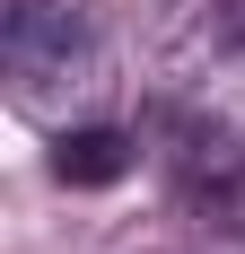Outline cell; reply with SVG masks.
Returning a JSON list of instances; mask_svg holds the SVG:
<instances>
[{
    "mask_svg": "<svg viewBox=\"0 0 245 254\" xmlns=\"http://www.w3.org/2000/svg\"><path fill=\"white\" fill-rule=\"evenodd\" d=\"M9 70L35 97L44 79H79L88 70V18L79 0H9Z\"/></svg>",
    "mask_w": 245,
    "mask_h": 254,
    "instance_id": "cell-1",
    "label": "cell"
},
{
    "mask_svg": "<svg viewBox=\"0 0 245 254\" xmlns=\"http://www.w3.org/2000/svg\"><path fill=\"white\" fill-rule=\"evenodd\" d=\"M53 176L79 184V193L122 184V176H131V131H114V123H70V131H53Z\"/></svg>",
    "mask_w": 245,
    "mask_h": 254,
    "instance_id": "cell-2",
    "label": "cell"
}]
</instances>
